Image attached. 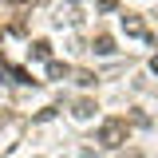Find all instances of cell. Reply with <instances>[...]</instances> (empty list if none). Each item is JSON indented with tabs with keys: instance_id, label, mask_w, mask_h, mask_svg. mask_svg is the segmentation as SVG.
I'll return each mask as SVG.
<instances>
[{
	"instance_id": "cell-4",
	"label": "cell",
	"mask_w": 158,
	"mask_h": 158,
	"mask_svg": "<svg viewBox=\"0 0 158 158\" xmlns=\"http://www.w3.org/2000/svg\"><path fill=\"white\" fill-rule=\"evenodd\" d=\"M75 115L79 118H91V115H95V103H91V99H79V103H75Z\"/></svg>"
},
{
	"instance_id": "cell-1",
	"label": "cell",
	"mask_w": 158,
	"mask_h": 158,
	"mask_svg": "<svg viewBox=\"0 0 158 158\" xmlns=\"http://www.w3.org/2000/svg\"><path fill=\"white\" fill-rule=\"evenodd\" d=\"M99 142H103V146H123V142H127V123H123V118H107L103 131H99Z\"/></svg>"
},
{
	"instance_id": "cell-6",
	"label": "cell",
	"mask_w": 158,
	"mask_h": 158,
	"mask_svg": "<svg viewBox=\"0 0 158 158\" xmlns=\"http://www.w3.org/2000/svg\"><path fill=\"white\" fill-rule=\"evenodd\" d=\"M67 71H71L67 63H52V67H48V75H52V79H63V75H67Z\"/></svg>"
},
{
	"instance_id": "cell-2",
	"label": "cell",
	"mask_w": 158,
	"mask_h": 158,
	"mask_svg": "<svg viewBox=\"0 0 158 158\" xmlns=\"http://www.w3.org/2000/svg\"><path fill=\"white\" fill-rule=\"evenodd\" d=\"M123 28H127V36H146V28H142L138 16H123Z\"/></svg>"
},
{
	"instance_id": "cell-7",
	"label": "cell",
	"mask_w": 158,
	"mask_h": 158,
	"mask_svg": "<svg viewBox=\"0 0 158 158\" xmlns=\"http://www.w3.org/2000/svg\"><path fill=\"white\" fill-rule=\"evenodd\" d=\"M150 71H154V75H158V56H154V59H150Z\"/></svg>"
},
{
	"instance_id": "cell-3",
	"label": "cell",
	"mask_w": 158,
	"mask_h": 158,
	"mask_svg": "<svg viewBox=\"0 0 158 158\" xmlns=\"http://www.w3.org/2000/svg\"><path fill=\"white\" fill-rule=\"evenodd\" d=\"M91 48H95L99 56H111V52H115V40H111V36H99L95 44H91Z\"/></svg>"
},
{
	"instance_id": "cell-5",
	"label": "cell",
	"mask_w": 158,
	"mask_h": 158,
	"mask_svg": "<svg viewBox=\"0 0 158 158\" xmlns=\"http://www.w3.org/2000/svg\"><path fill=\"white\" fill-rule=\"evenodd\" d=\"M32 56H36V59H48V56H52V44H48V40H36V44H32Z\"/></svg>"
}]
</instances>
